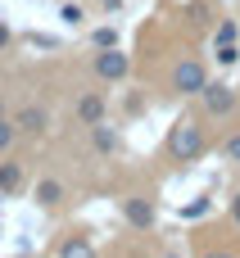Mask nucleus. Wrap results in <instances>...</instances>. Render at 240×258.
<instances>
[{"mask_svg": "<svg viewBox=\"0 0 240 258\" xmlns=\"http://www.w3.org/2000/svg\"><path fill=\"white\" fill-rule=\"evenodd\" d=\"M23 186V168L18 163H0V195H18Z\"/></svg>", "mask_w": 240, "mask_h": 258, "instance_id": "8", "label": "nucleus"}, {"mask_svg": "<svg viewBox=\"0 0 240 258\" xmlns=\"http://www.w3.org/2000/svg\"><path fill=\"white\" fill-rule=\"evenodd\" d=\"M64 254H68V258H73V254L82 258V254H91V245H86V240H68V245H64Z\"/></svg>", "mask_w": 240, "mask_h": 258, "instance_id": "14", "label": "nucleus"}, {"mask_svg": "<svg viewBox=\"0 0 240 258\" xmlns=\"http://www.w3.org/2000/svg\"><path fill=\"white\" fill-rule=\"evenodd\" d=\"M200 95H204V109H209V113H218V118H222V113H231V104H236L231 86H204Z\"/></svg>", "mask_w": 240, "mask_h": 258, "instance_id": "4", "label": "nucleus"}, {"mask_svg": "<svg viewBox=\"0 0 240 258\" xmlns=\"http://www.w3.org/2000/svg\"><path fill=\"white\" fill-rule=\"evenodd\" d=\"M218 59H222V63H236L240 54H236V45H231V41H227V45H222V50H218Z\"/></svg>", "mask_w": 240, "mask_h": 258, "instance_id": "17", "label": "nucleus"}, {"mask_svg": "<svg viewBox=\"0 0 240 258\" xmlns=\"http://www.w3.org/2000/svg\"><path fill=\"white\" fill-rule=\"evenodd\" d=\"M5 45H9V27L0 23V50H5Z\"/></svg>", "mask_w": 240, "mask_h": 258, "instance_id": "20", "label": "nucleus"}, {"mask_svg": "<svg viewBox=\"0 0 240 258\" xmlns=\"http://www.w3.org/2000/svg\"><path fill=\"white\" fill-rule=\"evenodd\" d=\"M172 82H177V91H182V95H200V91L209 86V77H204V63H195V59H186V63L177 68V77H172Z\"/></svg>", "mask_w": 240, "mask_h": 258, "instance_id": "2", "label": "nucleus"}, {"mask_svg": "<svg viewBox=\"0 0 240 258\" xmlns=\"http://www.w3.org/2000/svg\"><path fill=\"white\" fill-rule=\"evenodd\" d=\"M95 73H100L104 82H118V77H127V54H118V50L109 45L104 54H95Z\"/></svg>", "mask_w": 240, "mask_h": 258, "instance_id": "3", "label": "nucleus"}, {"mask_svg": "<svg viewBox=\"0 0 240 258\" xmlns=\"http://www.w3.org/2000/svg\"><path fill=\"white\" fill-rule=\"evenodd\" d=\"M182 213H186V218H200V213H209V200H195V204H186Z\"/></svg>", "mask_w": 240, "mask_h": 258, "instance_id": "15", "label": "nucleus"}, {"mask_svg": "<svg viewBox=\"0 0 240 258\" xmlns=\"http://www.w3.org/2000/svg\"><path fill=\"white\" fill-rule=\"evenodd\" d=\"M227 154H231V159H236V163H240V136H236V141H231V145H227Z\"/></svg>", "mask_w": 240, "mask_h": 258, "instance_id": "19", "label": "nucleus"}, {"mask_svg": "<svg viewBox=\"0 0 240 258\" xmlns=\"http://www.w3.org/2000/svg\"><path fill=\"white\" fill-rule=\"evenodd\" d=\"M123 213H127L132 227H150V222H154V209H150L145 200H123Z\"/></svg>", "mask_w": 240, "mask_h": 258, "instance_id": "6", "label": "nucleus"}, {"mask_svg": "<svg viewBox=\"0 0 240 258\" xmlns=\"http://www.w3.org/2000/svg\"><path fill=\"white\" fill-rule=\"evenodd\" d=\"M14 132H18V122H5V118H0V150L14 145Z\"/></svg>", "mask_w": 240, "mask_h": 258, "instance_id": "12", "label": "nucleus"}, {"mask_svg": "<svg viewBox=\"0 0 240 258\" xmlns=\"http://www.w3.org/2000/svg\"><path fill=\"white\" fill-rule=\"evenodd\" d=\"M77 118H82L86 127H95V122L104 118V95H95V91L82 95V100H77Z\"/></svg>", "mask_w": 240, "mask_h": 258, "instance_id": "5", "label": "nucleus"}, {"mask_svg": "<svg viewBox=\"0 0 240 258\" xmlns=\"http://www.w3.org/2000/svg\"><path fill=\"white\" fill-rule=\"evenodd\" d=\"M200 150H204V132L195 122H177L172 127V154L186 163V159H200Z\"/></svg>", "mask_w": 240, "mask_h": 258, "instance_id": "1", "label": "nucleus"}, {"mask_svg": "<svg viewBox=\"0 0 240 258\" xmlns=\"http://www.w3.org/2000/svg\"><path fill=\"white\" fill-rule=\"evenodd\" d=\"M18 132H45V113L36 109V104H27V109H18Z\"/></svg>", "mask_w": 240, "mask_h": 258, "instance_id": "7", "label": "nucleus"}, {"mask_svg": "<svg viewBox=\"0 0 240 258\" xmlns=\"http://www.w3.org/2000/svg\"><path fill=\"white\" fill-rule=\"evenodd\" d=\"M32 45H36V50H54L59 41H54V36H32Z\"/></svg>", "mask_w": 240, "mask_h": 258, "instance_id": "18", "label": "nucleus"}, {"mask_svg": "<svg viewBox=\"0 0 240 258\" xmlns=\"http://www.w3.org/2000/svg\"><path fill=\"white\" fill-rule=\"evenodd\" d=\"M91 141H95V150H100V154H113V150H118V136H113L104 122H95V127H91Z\"/></svg>", "mask_w": 240, "mask_h": 258, "instance_id": "9", "label": "nucleus"}, {"mask_svg": "<svg viewBox=\"0 0 240 258\" xmlns=\"http://www.w3.org/2000/svg\"><path fill=\"white\" fill-rule=\"evenodd\" d=\"M95 45H100V50L118 45V32H113V27H100V32H95Z\"/></svg>", "mask_w": 240, "mask_h": 258, "instance_id": "11", "label": "nucleus"}, {"mask_svg": "<svg viewBox=\"0 0 240 258\" xmlns=\"http://www.w3.org/2000/svg\"><path fill=\"white\" fill-rule=\"evenodd\" d=\"M231 218H236V222H240V195H236V200H231Z\"/></svg>", "mask_w": 240, "mask_h": 258, "instance_id": "21", "label": "nucleus"}, {"mask_svg": "<svg viewBox=\"0 0 240 258\" xmlns=\"http://www.w3.org/2000/svg\"><path fill=\"white\" fill-rule=\"evenodd\" d=\"M59 18H64L68 27H77V23H82V9H77V5H64V9H59Z\"/></svg>", "mask_w": 240, "mask_h": 258, "instance_id": "13", "label": "nucleus"}, {"mask_svg": "<svg viewBox=\"0 0 240 258\" xmlns=\"http://www.w3.org/2000/svg\"><path fill=\"white\" fill-rule=\"evenodd\" d=\"M59 200H64V186H59L54 177L36 181V204H59Z\"/></svg>", "mask_w": 240, "mask_h": 258, "instance_id": "10", "label": "nucleus"}, {"mask_svg": "<svg viewBox=\"0 0 240 258\" xmlns=\"http://www.w3.org/2000/svg\"><path fill=\"white\" fill-rule=\"evenodd\" d=\"M218 41H222V45L236 41V23H222V27H218Z\"/></svg>", "mask_w": 240, "mask_h": 258, "instance_id": "16", "label": "nucleus"}]
</instances>
